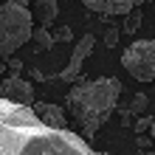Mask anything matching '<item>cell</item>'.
<instances>
[{"label": "cell", "mask_w": 155, "mask_h": 155, "mask_svg": "<svg viewBox=\"0 0 155 155\" xmlns=\"http://www.w3.org/2000/svg\"><path fill=\"white\" fill-rule=\"evenodd\" d=\"M90 12H96V14H107V17H113V14H130L133 8H135V0H82Z\"/></svg>", "instance_id": "cell-8"}, {"label": "cell", "mask_w": 155, "mask_h": 155, "mask_svg": "<svg viewBox=\"0 0 155 155\" xmlns=\"http://www.w3.org/2000/svg\"><path fill=\"white\" fill-rule=\"evenodd\" d=\"M31 110H34V116H37L45 127H54V130H65L68 127V113L62 110L59 104L40 102V104H31Z\"/></svg>", "instance_id": "cell-7"}, {"label": "cell", "mask_w": 155, "mask_h": 155, "mask_svg": "<svg viewBox=\"0 0 155 155\" xmlns=\"http://www.w3.org/2000/svg\"><path fill=\"white\" fill-rule=\"evenodd\" d=\"M0 3H6V0H0Z\"/></svg>", "instance_id": "cell-22"}, {"label": "cell", "mask_w": 155, "mask_h": 155, "mask_svg": "<svg viewBox=\"0 0 155 155\" xmlns=\"http://www.w3.org/2000/svg\"><path fill=\"white\" fill-rule=\"evenodd\" d=\"M31 14H37L40 25L48 28V25L57 20V14H59V3H57V0H34V12Z\"/></svg>", "instance_id": "cell-9"}, {"label": "cell", "mask_w": 155, "mask_h": 155, "mask_svg": "<svg viewBox=\"0 0 155 155\" xmlns=\"http://www.w3.org/2000/svg\"><path fill=\"white\" fill-rule=\"evenodd\" d=\"M121 68L138 82H155V40H135L121 54Z\"/></svg>", "instance_id": "cell-4"}, {"label": "cell", "mask_w": 155, "mask_h": 155, "mask_svg": "<svg viewBox=\"0 0 155 155\" xmlns=\"http://www.w3.org/2000/svg\"><path fill=\"white\" fill-rule=\"evenodd\" d=\"M31 40L37 42L40 48H51V45H54V37L48 34V28H42V25H40V28H34V34H31Z\"/></svg>", "instance_id": "cell-12"}, {"label": "cell", "mask_w": 155, "mask_h": 155, "mask_svg": "<svg viewBox=\"0 0 155 155\" xmlns=\"http://www.w3.org/2000/svg\"><path fill=\"white\" fill-rule=\"evenodd\" d=\"M59 40H62V42H68V40H71V28H68V25H62V28L57 31V37H54V42H59Z\"/></svg>", "instance_id": "cell-14"}, {"label": "cell", "mask_w": 155, "mask_h": 155, "mask_svg": "<svg viewBox=\"0 0 155 155\" xmlns=\"http://www.w3.org/2000/svg\"><path fill=\"white\" fill-rule=\"evenodd\" d=\"M152 121H155V118H150V116H141L138 121H135V127H133V130L138 133V135H144L147 130H152Z\"/></svg>", "instance_id": "cell-13"}, {"label": "cell", "mask_w": 155, "mask_h": 155, "mask_svg": "<svg viewBox=\"0 0 155 155\" xmlns=\"http://www.w3.org/2000/svg\"><path fill=\"white\" fill-rule=\"evenodd\" d=\"M118 96H121V82L116 76H99L93 82H79L68 90V99H65L68 113L82 127L85 141L93 138L99 133V127L113 116Z\"/></svg>", "instance_id": "cell-2"}, {"label": "cell", "mask_w": 155, "mask_h": 155, "mask_svg": "<svg viewBox=\"0 0 155 155\" xmlns=\"http://www.w3.org/2000/svg\"><path fill=\"white\" fill-rule=\"evenodd\" d=\"M6 65H8V68H12V71H17V74H20V68H23V62H20V59H8V62H6Z\"/></svg>", "instance_id": "cell-16"}, {"label": "cell", "mask_w": 155, "mask_h": 155, "mask_svg": "<svg viewBox=\"0 0 155 155\" xmlns=\"http://www.w3.org/2000/svg\"><path fill=\"white\" fill-rule=\"evenodd\" d=\"M144 3H147V0H135V8H138V6H144Z\"/></svg>", "instance_id": "cell-19"}, {"label": "cell", "mask_w": 155, "mask_h": 155, "mask_svg": "<svg viewBox=\"0 0 155 155\" xmlns=\"http://www.w3.org/2000/svg\"><path fill=\"white\" fill-rule=\"evenodd\" d=\"M3 71H6V62H0V76H3Z\"/></svg>", "instance_id": "cell-18"}, {"label": "cell", "mask_w": 155, "mask_h": 155, "mask_svg": "<svg viewBox=\"0 0 155 155\" xmlns=\"http://www.w3.org/2000/svg\"><path fill=\"white\" fill-rule=\"evenodd\" d=\"M116 40H118V37H116V31H107V37H104V42H107V45H110V48H113V45H116Z\"/></svg>", "instance_id": "cell-17"}, {"label": "cell", "mask_w": 155, "mask_h": 155, "mask_svg": "<svg viewBox=\"0 0 155 155\" xmlns=\"http://www.w3.org/2000/svg\"><path fill=\"white\" fill-rule=\"evenodd\" d=\"M152 144H155L152 138H147V135H138V147H141L144 152H150V150H152Z\"/></svg>", "instance_id": "cell-15"}, {"label": "cell", "mask_w": 155, "mask_h": 155, "mask_svg": "<svg viewBox=\"0 0 155 155\" xmlns=\"http://www.w3.org/2000/svg\"><path fill=\"white\" fill-rule=\"evenodd\" d=\"M34 34V14L14 0L0 3V57H12Z\"/></svg>", "instance_id": "cell-3"}, {"label": "cell", "mask_w": 155, "mask_h": 155, "mask_svg": "<svg viewBox=\"0 0 155 155\" xmlns=\"http://www.w3.org/2000/svg\"><path fill=\"white\" fill-rule=\"evenodd\" d=\"M152 141H155V121H152Z\"/></svg>", "instance_id": "cell-20"}, {"label": "cell", "mask_w": 155, "mask_h": 155, "mask_svg": "<svg viewBox=\"0 0 155 155\" xmlns=\"http://www.w3.org/2000/svg\"><path fill=\"white\" fill-rule=\"evenodd\" d=\"M147 102H150V99H147V93H135V96H133V102H130V110H127V113H130V116H141L144 110H147Z\"/></svg>", "instance_id": "cell-11"}, {"label": "cell", "mask_w": 155, "mask_h": 155, "mask_svg": "<svg viewBox=\"0 0 155 155\" xmlns=\"http://www.w3.org/2000/svg\"><path fill=\"white\" fill-rule=\"evenodd\" d=\"M0 99L12 102V104L31 107L34 104V87H31V82H25L20 76H8V79L0 82Z\"/></svg>", "instance_id": "cell-6"}, {"label": "cell", "mask_w": 155, "mask_h": 155, "mask_svg": "<svg viewBox=\"0 0 155 155\" xmlns=\"http://www.w3.org/2000/svg\"><path fill=\"white\" fill-rule=\"evenodd\" d=\"M144 155H155V150H150V152H144Z\"/></svg>", "instance_id": "cell-21"}, {"label": "cell", "mask_w": 155, "mask_h": 155, "mask_svg": "<svg viewBox=\"0 0 155 155\" xmlns=\"http://www.w3.org/2000/svg\"><path fill=\"white\" fill-rule=\"evenodd\" d=\"M138 25H141V12H138V8H133V12L124 17L121 31H124V34H135V31H138Z\"/></svg>", "instance_id": "cell-10"}, {"label": "cell", "mask_w": 155, "mask_h": 155, "mask_svg": "<svg viewBox=\"0 0 155 155\" xmlns=\"http://www.w3.org/2000/svg\"><path fill=\"white\" fill-rule=\"evenodd\" d=\"M93 45H96V37H90V34H85V37H82V40L74 45L68 65L62 68V74H59V79H62V82H79L82 65H85V59L90 57V54H93Z\"/></svg>", "instance_id": "cell-5"}, {"label": "cell", "mask_w": 155, "mask_h": 155, "mask_svg": "<svg viewBox=\"0 0 155 155\" xmlns=\"http://www.w3.org/2000/svg\"><path fill=\"white\" fill-rule=\"evenodd\" d=\"M0 155H104L82 135L45 127L31 107L0 99Z\"/></svg>", "instance_id": "cell-1"}]
</instances>
